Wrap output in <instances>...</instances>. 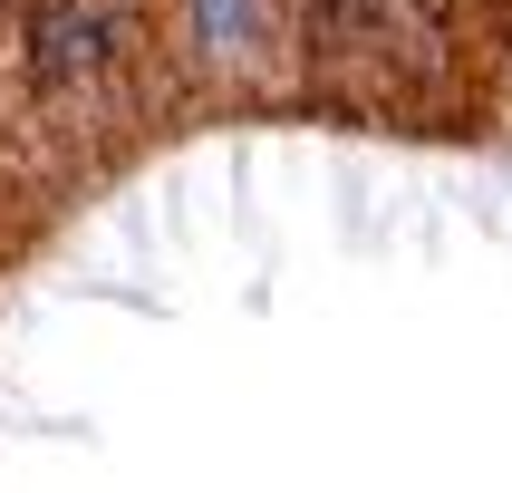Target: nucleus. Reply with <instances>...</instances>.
Returning <instances> with one entry per match:
<instances>
[{
    "label": "nucleus",
    "instance_id": "3",
    "mask_svg": "<svg viewBox=\"0 0 512 493\" xmlns=\"http://www.w3.org/2000/svg\"><path fill=\"white\" fill-rule=\"evenodd\" d=\"M474 10H512V0H474Z\"/></svg>",
    "mask_w": 512,
    "mask_h": 493
},
{
    "label": "nucleus",
    "instance_id": "2",
    "mask_svg": "<svg viewBox=\"0 0 512 493\" xmlns=\"http://www.w3.org/2000/svg\"><path fill=\"white\" fill-rule=\"evenodd\" d=\"M290 39V0H184V49L203 78H261Z\"/></svg>",
    "mask_w": 512,
    "mask_h": 493
},
{
    "label": "nucleus",
    "instance_id": "1",
    "mask_svg": "<svg viewBox=\"0 0 512 493\" xmlns=\"http://www.w3.org/2000/svg\"><path fill=\"white\" fill-rule=\"evenodd\" d=\"M126 68V10L116 0H20V78L39 107H87Z\"/></svg>",
    "mask_w": 512,
    "mask_h": 493
}]
</instances>
